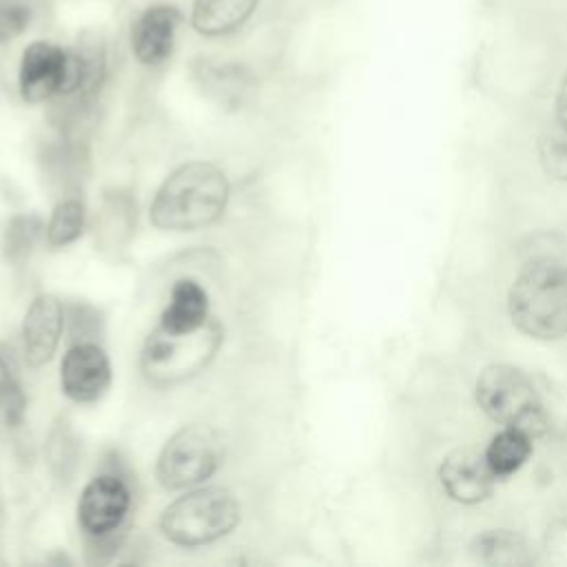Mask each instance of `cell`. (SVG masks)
<instances>
[{
    "label": "cell",
    "mask_w": 567,
    "mask_h": 567,
    "mask_svg": "<svg viewBox=\"0 0 567 567\" xmlns=\"http://www.w3.org/2000/svg\"><path fill=\"white\" fill-rule=\"evenodd\" d=\"M257 7L259 0H193L188 20L202 38H226L244 29Z\"/></svg>",
    "instance_id": "obj_14"
},
{
    "label": "cell",
    "mask_w": 567,
    "mask_h": 567,
    "mask_svg": "<svg viewBox=\"0 0 567 567\" xmlns=\"http://www.w3.org/2000/svg\"><path fill=\"white\" fill-rule=\"evenodd\" d=\"M554 122L567 126V71L563 73V80H560V86H558V93H556V117Z\"/></svg>",
    "instance_id": "obj_26"
},
{
    "label": "cell",
    "mask_w": 567,
    "mask_h": 567,
    "mask_svg": "<svg viewBox=\"0 0 567 567\" xmlns=\"http://www.w3.org/2000/svg\"><path fill=\"white\" fill-rule=\"evenodd\" d=\"M182 22L184 13L175 4L157 2L144 7L131 22L128 44L133 58L146 69L166 64L175 51Z\"/></svg>",
    "instance_id": "obj_10"
},
{
    "label": "cell",
    "mask_w": 567,
    "mask_h": 567,
    "mask_svg": "<svg viewBox=\"0 0 567 567\" xmlns=\"http://www.w3.org/2000/svg\"><path fill=\"white\" fill-rule=\"evenodd\" d=\"M66 323H69V339L71 341L97 339L100 317L91 306L80 303V306L66 308Z\"/></svg>",
    "instance_id": "obj_25"
},
{
    "label": "cell",
    "mask_w": 567,
    "mask_h": 567,
    "mask_svg": "<svg viewBox=\"0 0 567 567\" xmlns=\"http://www.w3.org/2000/svg\"><path fill=\"white\" fill-rule=\"evenodd\" d=\"M66 328V306L51 292L31 299L20 328L22 359L27 368H44L58 352Z\"/></svg>",
    "instance_id": "obj_11"
},
{
    "label": "cell",
    "mask_w": 567,
    "mask_h": 567,
    "mask_svg": "<svg viewBox=\"0 0 567 567\" xmlns=\"http://www.w3.org/2000/svg\"><path fill=\"white\" fill-rule=\"evenodd\" d=\"M532 441L534 439L523 430H516V427L498 430L489 439V443L483 452L494 476L505 478V476H512L514 472H518L532 456V450H534Z\"/></svg>",
    "instance_id": "obj_17"
},
{
    "label": "cell",
    "mask_w": 567,
    "mask_h": 567,
    "mask_svg": "<svg viewBox=\"0 0 567 567\" xmlns=\"http://www.w3.org/2000/svg\"><path fill=\"white\" fill-rule=\"evenodd\" d=\"M35 18L33 0H0V44L24 35Z\"/></svg>",
    "instance_id": "obj_24"
},
{
    "label": "cell",
    "mask_w": 567,
    "mask_h": 567,
    "mask_svg": "<svg viewBox=\"0 0 567 567\" xmlns=\"http://www.w3.org/2000/svg\"><path fill=\"white\" fill-rule=\"evenodd\" d=\"M135 509L131 481L115 467L97 472L80 492L78 529L93 563L109 560L122 545Z\"/></svg>",
    "instance_id": "obj_3"
},
{
    "label": "cell",
    "mask_w": 567,
    "mask_h": 567,
    "mask_svg": "<svg viewBox=\"0 0 567 567\" xmlns=\"http://www.w3.org/2000/svg\"><path fill=\"white\" fill-rule=\"evenodd\" d=\"M228 202V175L213 162L190 159L164 177L153 195L148 219L159 230L195 233L219 221Z\"/></svg>",
    "instance_id": "obj_1"
},
{
    "label": "cell",
    "mask_w": 567,
    "mask_h": 567,
    "mask_svg": "<svg viewBox=\"0 0 567 567\" xmlns=\"http://www.w3.org/2000/svg\"><path fill=\"white\" fill-rule=\"evenodd\" d=\"M224 343L221 323L210 317L188 332H168L155 326L140 350V372L153 388H173L199 377Z\"/></svg>",
    "instance_id": "obj_4"
},
{
    "label": "cell",
    "mask_w": 567,
    "mask_h": 567,
    "mask_svg": "<svg viewBox=\"0 0 567 567\" xmlns=\"http://www.w3.org/2000/svg\"><path fill=\"white\" fill-rule=\"evenodd\" d=\"M86 224L84 202L78 195H64L55 202L49 221L44 224V244L49 248H64L75 244Z\"/></svg>",
    "instance_id": "obj_19"
},
{
    "label": "cell",
    "mask_w": 567,
    "mask_h": 567,
    "mask_svg": "<svg viewBox=\"0 0 567 567\" xmlns=\"http://www.w3.org/2000/svg\"><path fill=\"white\" fill-rule=\"evenodd\" d=\"M113 381L111 359L100 339L71 341L60 361V390L80 405L100 401Z\"/></svg>",
    "instance_id": "obj_8"
},
{
    "label": "cell",
    "mask_w": 567,
    "mask_h": 567,
    "mask_svg": "<svg viewBox=\"0 0 567 567\" xmlns=\"http://www.w3.org/2000/svg\"><path fill=\"white\" fill-rule=\"evenodd\" d=\"M44 239V221L33 213L13 215L2 230V257L9 266H24Z\"/></svg>",
    "instance_id": "obj_18"
},
{
    "label": "cell",
    "mask_w": 567,
    "mask_h": 567,
    "mask_svg": "<svg viewBox=\"0 0 567 567\" xmlns=\"http://www.w3.org/2000/svg\"><path fill=\"white\" fill-rule=\"evenodd\" d=\"M514 328L538 341L567 337V264L556 257L527 261L507 292Z\"/></svg>",
    "instance_id": "obj_2"
},
{
    "label": "cell",
    "mask_w": 567,
    "mask_h": 567,
    "mask_svg": "<svg viewBox=\"0 0 567 567\" xmlns=\"http://www.w3.org/2000/svg\"><path fill=\"white\" fill-rule=\"evenodd\" d=\"M538 157L545 173L558 182H567V126L554 122L538 142Z\"/></svg>",
    "instance_id": "obj_23"
},
{
    "label": "cell",
    "mask_w": 567,
    "mask_h": 567,
    "mask_svg": "<svg viewBox=\"0 0 567 567\" xmlns=\"http://www.w3.org/2000/svg\"><path fill=\"white\" fill-rule=\"evenodd\" d=\"M221 465V450L208 425L190 423L175 430L162 445L155 463V478L168 492H184L204 485Z\"/></svg>",
    "instance_id": "obj_7"
},
{
    "label": "cell",
    "mask_w": 567,
    "mask_h": 567,
    "mask_svg": "<svg viewBox=\"0 0 567 567\" xmlns=\"http://www.w3.org/2000/svg\"><path fill=\"white\" fill-rule=\"evenodd\" d=\"M472 554L487 565H525L527 545L509 529H487L472 543Z\"/></svg>",
    "instance_id": "obj_20"
},
{
    "label": "cell",
    "mask_w": 567,
    "mask_h": 567,
    "mask_svg": "<svg viewBox=\"0 0 567 567\" xmlns=\"http://www.w3.org/2000/svg\"><path fill=\"white\" fill-rule=\"evenodd\" d=\"M69 47L33 40L24 47L18 64V93L27 104L53 102L66 80Z\"/></svg>",
    "instance_id": "obj_9"
},
{
    "label": "cell",
    "mask_w": 567,
    "mask_h": 567,
    "mask_svg": "<svg viewBox=\"0 0 567 567\" xmlns=\"http://www.w3.org/2000/svg\"><path fill=\"white\" fill-rule=\"evenodd\" d=\"M135 228V202L126 190H106L95 215V246L104 252H120L128 246Z\"/></svg>",
    "instance_id": "obj_15"
},
{
    "label": "cell",
    "mask_w": 567,
    "mask_h": 567,
    "mask_svg": "<svg viewBox=\"0 0 567 567\" xmlns=\"http://www.w3.org/2000/svg\"><path fill=\"white\" fill-rule=\"evenodd\" d=\"M439 483L445 496L454 503L476 505L492 496L496 476L489 470L483 452L456 447L443 458L439 467Z\"/></svg>",
    "instance_id": "obj_12"
},
{
    "label": "cell",
    "mask_w": 567,
    "mask_h": 567,
    "mask_svg": "<svg viewBox=\"0 0 567 567\" xmlns=\"http://www.w3.org/2000/svg\"><path fill=\"white\" fill-rule=\"evenodd\" d=\"M195 78L210 100L228 109L241 106L252 89L248 69L237 62H202L195 69Z\"/></svg>",
    "instance_id": "obj_16"
},
{
    "label": "cell",
    "mask_w": 567,
    "mask_h": 567,
    "mask_svg": "<svg viewBox=\"0 0 567 567\" xmlns=\"http://www.w3.org/2000/svg\"><path fill=\"white\" fill-rule=\"evenodd\" d=\"M478 408L494 423L516 427L532 439L545 434L549 421L532 379L512 363H492L481 370L474 385Z\"/></svg>",
    "instance_id": "obj_6"
},
{
    "label": "cell",
    "mask_w": 567,
    "mask_h": 567,
    "mask_svg": "<svg viewBox=\"0 0 567 567\" xmlns=\"http://www.w3.org/2000/svg\"><path fill=\"white\" fill-rule=\"evenodd\" d=\"M47 463L58 481H71L80 463V441L66 421L53 423L47 436Z\"/></svg>",
    "instance_id": "obj_21"
},
{
    "label": "cell",
    "mask_w": 567,
    "mask_h": 567,
    "mask_svg": "<svg viewBox=\"0 0 567 567\" xmlns=\"http://www.w3.org/2000/svg\"><path fill=\"white\" fill-rule=\"evenodd\" d=\"M210 301L206 288L195 279H177L171 286L168 301L162 308L157 326L168 332H188L210 319Z\"/></svg>",
    "instance_id": "obj_13"
},
{
    "label": "cell",
    "mask_w": 567,
    "mask_h": 567,
    "mask_svg": "<svg viewBox=\"0 0 567 567\" xmlns=\"http://www.w3.org/2000/svg\"><path fill=\"white\" fill-rule=\"evenodd\" d=\"M0 414L9 427H20L27 414V394L9 359L0 350Z\"/></svg>",
    "instance_id": "obj_22"
},
{
    "label": "cell",
    "mask_w": 567,
    "mask_h": 567,
    "mask_svg": "<svg viewBox=\"0 0 567 567\" xmlns=\"http://www.w3.org/2000/svg\"><path fill=\"white\" fill-rule=\"evenodd\" d=\"M241 503L228 487L197 485L171 501L157 520L162 536L177 547H204L235 532Z\"/></svg>",
    "instance_id": "obj_5"
}]
</instances>
